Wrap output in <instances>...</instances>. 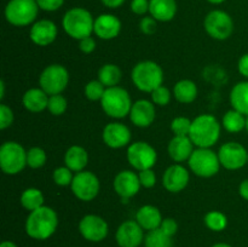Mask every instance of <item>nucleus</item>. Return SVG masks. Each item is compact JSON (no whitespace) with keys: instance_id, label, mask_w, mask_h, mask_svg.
Here are the masks:
<instances>
[{"instance_id":"nucleus-1","label":"nucleus","mask_w":248,"mask_h":247,"mask_svg":"<svg viewBox=\"0 0 248 247\" xmlns=\"http://www.w3.org/2000/svg\"><path fill=\"white\" fill-rule=\"evenodd\" d=\"M58 227V216L53 208L48 206H41L29 212L26 220V232L34 240L48 239L55 234Z\"/></svg>"},{"instance_id":"nucleus-2","label":"nucleus","mask_w":248,"mask_h":247,"mask_svg":"<svg viewBox=\"0 0 248 247\" xmlns=\"http://www.w3.org/2000/svg\"><path fill=\"white\" fill-rule=\"evenodd\" d=\"M222 125L217 118L211 114H201L196 116L191 124L189 137L198 148H211L220 137Z\"/></svg>"},{"instance_id":"nucleus-3","label":"nucleus","mask_w":248,"mask_h":247,"mask_svg":"<svg viewBox=\"0 0 248 247\" xmlns=\"http://www.w3.org/2000/svg\"><path fill=\"white\" fill-rule=\"evenodd\" d=\"M94 19L91 12L84 7H73L68 10L62 19V27L65 33L75 40L91 36L93 33Z\"/></svg>"},{"instance_id":"nucleus-4","label":"nucleus","mask_w":248,"mask_h":247,"mask_svg":"<svg viewBox=\"0 0 248 247\" xmlns=\"http://www.w3.org/2000/svg\"><path fill=\"white\" fill-rule=\"evenodd\" d=\"M133 85L142 92L152 93L164 82V70L154 61H142L131 72Z\"/></svg>"},{"instance_id":"nucleus-5","label":"nucleus","mask_w":248,"mask_h":247,"mask_svg":"<svg viewBox=\"0 0 248 247\" xmlns=\"http://www.w3.org/2000/svg\"><path fill=\"white\" fill-rule=\"evenodd\" d=\"M132 104L130 93L120 86L108 87L101 99L104 113L114 119H123L130 115Z\"/></svg>"},{"instance_id":"nucleus-6","label":"nucleus","mask_w":248,"mask_h":247,"mask_svg":"<svg viewBox=\"0 0 248 247\" xmlns=\"http://www.w3.org/2000/svg\"><path fill=\"white\" fill-rule=\"evenodd\" d=\"M27 165V150L19 143L9 140L0 147V169L5 174L15 176Z\"/></svg>"},{"instance_id":"nucleus-7","label":"nucleus","mask_w":248,"mask_h":247,"mask_svg":"<svg viewBox=\"0 0 248 247\" xmlns=\"http://www.w3.org/2000/svg\"><path fill=\"white\" fill-rule=\"evenodd\" d=\"M38 12L36 0H10L5 7V18L15 27H26L35 21Z\"/></svg>"},{"instance_id":"nucleus-8","label":"nucleus","mask_w":248,"mask_h":247,"mask_svg":"<svg viewBox=\"0 0 248 247\" xmlns=\"http://www.w3.org/2000/svg\"><path fill=\"white\" fill-rule=\"evenodd\" d=\"M188 164L191 172L202 178L216 176L222 166L218 153H215L211 148H196L189 157Z\"/></svg>"},{"instance_id":"nucleus-9","label":"nucleus","mask_w":248,"mask_h":247,"mask_svg":"<svg viewBox=\"0 0 248 247\" xmlns=\"http://www.w3.org/2000/svg\"><path fill=\"white\" fill-rule=\"evenodd\" d=\"M69 84V73L62 64H50L41 72L39 85L48 96L61 94Z\"/></svg>"},{"instance_id":"nucleus-10","label":"nucleus","mask_w":248,"mask_h":247,"mask_svg":"<svg viewBox=\"0 0 248 247\" xmlns=\"http://www.w3.org/2000/svg\"><path fill=\"white\" fill-rule=\"evenodd\" d=\"M203 27L211 38L216 40H227L234 31V21L228 12L213 10L205 17Z\"/></svg>"},{"instance_id":"nucleus-11","label":"nucleus","mask_w":248,"mask_h":247,"mask_svg":"<svg viewBox=\"0 0 248 247\" xmlns=\"http://www.w3.org/2000/svg\"><path fill=\"white\" fill-rule=\"evenodd\" d=\"M127 161L130 162L131 166L138 172L143 171V170L153 169L156 164L157 160V153L153 145L149 143L140 142L131 143L127 147Z\"/></svg>"},{"instance_id":"nucleus-12","label":"nucleus","mask_w":248,"mask_h":247,"mask_svg":"<svg viewBox=\"0 0 248 247\" xmlns=\"http://www.w3.org/2000/svg\"><path fill=\"white\" fill-rule=\"evenodd\" d=\"M73 194L81 201H92L99 193V179L93 172L81 171L74 174V178L72 182Z\"/></svg>"},{"instance_id":"nucleus-13","label":"nucleus","mask_w":248,"mask_h":247,"mask_svg":"<svg viewBox=\"0 0 248 247\" xmlns=\"http://www.w3.org/2000/svg\"><path fill=\"white\" fill-rule=\"evenodd\" d=\"M220 165L230 171L242 169L248 162V152L246 148L237 142H227L218 152Z\"/></svg>"},{"instance_id":"nucleus-14","label":"nucleus","mask_w":248,"mask_h":247,"mask_svg":"<svg viewBox=\"0 0 248 247\" xmlns=\"http://www.w3.org/2000/svg\"><path fill=\"white\" fill-rule=\"evenodd\" d=\"M79 232L85 240L91 242L103 241L109 232L108 223L97 215H86L79 223Z\"/></svg>"},{"instance_id":"nucleus-15","label":"nucleus","mask_w":248,"mask_h":247,"mask_svg":"<svg viewBox=\"0 0 248 247\" xmlns=\"http://www.w3.org/2000/svg\"><path fill=\"white\" fill-rule=\"evenodd\" d=\"M115 193L121 198L123 202H128L132 196L137 195L140 189V181L138 173L131 170H124L115 176L113 182Z\"/></svg>"},{"instance_id":"nucleus-16","label":"nucleus","mask_w":248,"mask_h":247,"mask_svg":"<svg viewBox=\"0 0 248 247\" xmlns=\"http://www.w3.org/2000/svg\"><path fill=\"white\" fill-rule=\"evenodd\" d=\"M144 239V229L136 219L121 223L115 234L116 244L120 247H140Z\"/></svg>"},{"instance_id":"nucleus-17","label":"nucleus","mask_w":248,"mask_h":247,"mask_svg":"<svg viewBox=\"0 0 248 247\" xmlns=\"http://www.w3.org/2000/svg\"><path fill=\"white\" fill-rule=\"evenodd\" d=\"M131 131L125 124L109 123L104 126L102 132V139L107 147L111 149H120L127 147L131 142Z\"/></svg>"},{"instance_id":"nucleus-18","label":"nucleus","mask_w":248,"mask_h":247,"mask_svg":"<svg viewBox=\"0 0 248 247\" xmlns=\"http://www.w3.org/2000/svg\"><path fill=\"white\" fill-rule=\"evenodd\" d=\"M190 181L189 171L181 164H174L165 171L162 176V185L170 193H179L184 190Z\"/></svg>"},{"instance_id":"nucleus-19","label":"nucleus","mask_w":248,"mask_h":247,"mask_svg":"<svg viewBox=\"0 0 248 247\" xmlns=\"http://www.w3.org/2000/svg\"><path fill=\"white\" fill-rule=\"evenodd\" d=\"M155 104L148 99H138L131 107L130 120L137 127H149L155 120Z\"/></svg>"},{"instance_id":"nucleus-20","label":"nucleus","mask_w":248,"mask_h":247,"mask_svg":"<svg viewBox=\"0 0 248 247\" xmlns=\"http://www.w3.org/2000/svg\"><path fill=\"white\" fill-rule=\"evenodd\" d=\"M58 34L57 26L50 19H40L34 22L29 31V38L35 45L48 46L56 40Z\"/></svg>"},{"instance_id":"nucleus-21","label":"nucleus","mask_w":248,"mask_h":247,"mask_svg":"<svg viewBox=\"0 0 248 247\" xmlns=\"http://www.w3.org/2000/svg\"><path fill=\"white\" fill-rule=\"evenodd\" d=\"M121 31V21L111 14L99 15L94 19L93 33L102 40L115 39Z\"/></svg>"},{"instance_id":"nucleus-22","label":"nucleus","mask_w":248,"mask_h":247,"mask_svg":"<svg viewBox=\"0 0 248 247\" xmlns=\"http://www.w3.org/2000/svg\"><path fill=\"white\" fill-rule=\"evenodd\" d=\"M169 155L173 161L183 162L189 160L194 149V143L189 136H173L169 143Z\"/></svg>"},{"instance_id":"nucleus-23","label":"nucleus","mask_w":248,"mask_h":247,"mask_svg":"<svg viewBox=\"0 0 248 247\" xmlns=\"http://www.w3.org/2000/svg\"><path fill=\"white\" fill-rule=\"evenodd\" d=\"M48 94L39 87H33L24 92L22 97V103L23 107L28 111L31 113H41L43 110L47 109L48 104Z\"/></svg>"},{"instance_id":"nucleus-24","label":"nucleus","mask_w":248,"mask_h":247,"mask_svg":"<svg viewBox=\"0 0 248 247\" xmlns=\"http://www.w3.org/2000/svg\"><path fill=\"white\" fill-rule=\"evenodd\" d=\"M161 212L157 207L153 205H144L137 211L136 213V220L138 224L147 232L155 230L160 228L162 222Z\"/></svg>"},{"instance_id":"nucleus-25","label":"nucleus","mask_w":248,"mask_h":247,"mask_svg":"<svg viewBox=\"0 0 248 247\" xmlns=\"http://www.w3.org/2000/svg\"><path fill=\"white\" fill-rule=\"evenodd\" d=\"M149 14L157 22H170L177 14L176 0H150Z\"/></svg>"},{"instance_id":"nucleus-26","label":"nucleus","mask_w":248,"mask_h":247,"mask_svg":"<svg viewBox=\"0 0 248 247\" xmlns=\"http://www.w3.org/2000/svg\"><path fill=\"white\" fill-rule=\"evenodd\" d=\"M89 164V153L80 145H72L64 154V165L73 172L84 171Z\"/></svg>"},{"instance_id":"nucleus-27","label":"nucleus","mask_w":248,"mask_h":247,"mask_svg":"<svg viewBox=\"0 0 248 247\" xmlns=\"http://www.w3.org/2000/svg\"><path fill=\"white\" fill-rule=\"evenodd\" d=\"M230 104L232 109L248 115V81H240L230 92Z\"/></svg>"},{"instance_id":"nucleus-28","label":"nucleus","mask_w":248,"mask_h":247,"mask_svg":"<svg viewBox=\"0 0 248 247\" xmlns=\"http://www.w3.org/2000/svg\"><path fill=\"white\" fill-rule=\"evenodd\" d=\"M198 86L193 80L183 79L179 80L173 87L174 98L183 104L193 103L198 97Z\"/></svg>"},{"instance_id":"nucleus-29","label":"nucleus","mask_w":248,"mask_h":247,"mask_svg":"<svg viewBox=\"0 0 248 247\" xmlns=\"http://www.w3.org/2000/svg\"><path fill=\"white\" fill-rule=\"evenodd\" d=\"M123 77V72L120 68L113 63H107L102 65L98 70V80L108 89V87L118 86Z\"/></svg>"},{"instance_id":"nucleus-30","label":"nucleus","mask_w":248,"mask_h":247,"mask_svg":"<svg viewBox=\"0 0 248 247\" xmlns=\"http://www.w3.org/2000/svg\"><path fill=\"white\" fill-rule=\"evenodd\" d=\"M222 125L224 130L230 133L241 132L246 128V115L235 109H230L223 116Z\"/></svg>"},{"instance_id":"nucleus-31","label":"nucleus","mask_w":248,"mask_h":247,"mask_svg":"<svg viewBox=\"0 0 248 247\" xmlns=\"http://www.w3.org/2000/svg\"><path fill=\"white\" fill-rule=\"evenodd\" d=\"M19 202H21L22 207L26 208L29 212H31V211L44 206V195L40 189L27 188L21 194Z\"/></svg>"},{"instance_id":"nucleus-32","label":"nucleus","mask_w":248,"mask_h":247,"mask_svg":"<svg viewBox=\"0 0 248 247\" xmlns=\"http://www.w3.org/2000/svg\"><path fill=\"white\" fill-rule=\"evenodd\" d=\"M145 247H173L172 236L165 234L160 228L155 230H150L145 235L144 239Z\"/></svg>"},{"instance_id":"nucleus-33","label":"nucleus","mask_w":248,"mask_h":247,"mask_svg":"<svg viewBox=\"0 0 248 247\" xmlns=\"http://www.w3.org/2000/svg\"><path fill=\"white\" fill-rule=\"evenodd\" d=\"M205 225L212 232H222L227 228L228 218L220 211H210L203 218Z\"/></svg>"},{"instance_id":"nucleus-34","label":"nucleus","mask_w":248,"mask_h":247,"mask_svg":"<svg viewBox=\"0 0 248 247\" xmlns=\"http://www.w3.org/2000/svg\"><path fill=\"white\" fill-rule=\"evenodd\" d=\"M47 161L46 152L40 147H33L27 152V165L31 169H41Z\"/></svg>"},{"instance_id":"nucleus-35","label":"nucleus","mask_w":248,"mask_h":247,"mask_svg":"<svg viewBox=\"0 0 248 247\" xmlns=\"http://www.w3.org/2000/svg\"><path fill=\"white\" fill-rule=\"evenodd\" d=\"M106 90L107 87L98 79L91 80V81L85 85L84 93L85 97L90 101H101Z\"/></svg>"},{"instance_id":"nucleus-36","label":"nucleus","mask_w":248,"mask_h":247,"mask_svg":"<svg viewBox=\"0 0 248 247\" xmlns=\"http://www.w3.org/2000/svg\"><path fill=\"white\" fill-rule=\"evenodd\" d=\"M67 108L68 102L64 96H62V94H52V96H50V98H48L47 110L50 111L52 115H63V114L65 113V110H67Z\"/></svg>"},{"instance_id":"nucleus-37","label":"nucleus","mask_w":248,"mask_h":247,"mask_svg":"<svg viewBox=\"0 0 248 247\" xmlns=\"http://www.w3.org/2000/svg\"><path fill=\"white\" fill-rule=\"evenodd\" d=\"M193 120L186 116H177L171 121V131L174 136H189Z\"/></svg>"},{"instance_id":"nucleus-38","label":"nucleus","mask_w":248,"mask_h":247,"mask_svg":"<svg viewBox=\"0 0 248 247\" xmlns=\"http://www.w3.org/2000/svg\"><path fill=\"white\" fill-rule=\"evenodd\" d=\"M52 178H53V182H55L57 185L68 186V185H72L74 174H73L72 170L68 169L67 166H62V167H57V169L53 171Z\"/></svg>"},{"instance_id":"nucleus-39","label":"nucleus","mask_w":248,"mask_h":247,"mask_svg":"<svg viewBox=\"0 0 248 247\" xmlns=\"http://www.w3.org/2000/svg\"><path fill=\"white\" fill-rule=\"evenodd\" d=\"M152 96V102L155 104V106H159V107H165L171 102V92L167 87H165L164 85L160 87H157L156 90L150 93Z\"/></svg>"},{"instance_id":"nucleus-40","label":"nucleus","mask_w":248,"mask_h":247,"mask_svg":"<svg viewBox=\"0 0 248 247\" xmlns=\"http://www.w3.org/2000/svg\"><path fill=\"white\" fill-rule=\"evenodd\" d=\"M14 111L6 104H0V128L6 130L14 123Z\"/></svg>"},{"instance_id":"nucleus-41","label":"nucleus","mask_w":248,"mask_h":247,"mask_svg":"<svg viewBox=\"0 0 248 247\" xmlns=\"http://www.w3.org/2000/svg\"><path fill=\"white\" fill-rule=\"evenodd\" d=\"M138 177H140V185H142L143 188L150 189L156 184V174L153 171V169L140 171L138 172Z\"/></svg>"},{"instance_id":"nucleus-42","label":"nucleus","mask_w":248,"mask_h":247,"mask_svg":"<svg viewBox=\"0 0 248 247\" xmlns=\"http://www.w3.org/2000/svg\"><path fill=\"white\" fill-rule=\"evenodd\" d=\"M156 28L157 21L155 18H153L152 16H145L140 19V29L145 35H153L156 31Z\"/></svg>"},{"instance_id":"nucleus-43","label":"nucleus","mask_w":248,"mask_h":247,"mask_svg":"<svg viewBox=\"0 0 248 247\" xmlns=\"http://www.w3.org/2000/svg\"><path fill=\"white\" fill-rule=\"evenodd\" d=\"M36 2L39 5V9L47 12H53L62 7L64 0H36Z\"/></svg>"},{"instance_id":"nucleus-44","label":"nucleus","mask_w":248,"mask_h":247,"mask_svg":"<svg viewBox=\"0 0 248 247\" xmlns=\"http://www.w3.org/2000/svg\"><path fill=\"white\" fill-rule=\"evenodd\" d=\"M150 0H132L131 1V11L135 15H145L149 12Z\"/></svg>"},{"instance_id":"nucleus-45","label":"nucleus","mask_w":248,"mask_h":247,"mask_svg":"<svg viewBox=\"0 0 248 247\" xmlns=\"http://www.w3.org/2000/svg\"><path fill=\"white\" fill-rule=\"evenodd\" d=\"M160 229L165 234L170 235V236H173L177 232V230H178V224H177V222L173 218H164L161 222V225H160Z\"/></svg>"},{"instance_id":"nucleus-46","label":"nucleus","mask_w":248,"mask_h":247,"mask_svg":"<svg viewBox=\"0 0 248 247\" xmlns=\"http://www.w3.org/2000/svg\"><path fill=\"white\" fill-rule=\"evenodd\" d=\"M96 40H94L92 36H87V38H84L81 39V40H79V48L81 52L86 53V55H89V53H92L94 50H96Z\"/></svg>"},{"instance_id":"nucleus-47","label":"nucleus","mask_w":248,"mask_h":247,"mask_svg":"<svg viewBox=\"0 0 248 247\" xmlns=\"http://www.w3.org/2000/svg\"><path fill=\"white\" fill-rule=\"evenodd\" d=\"M237 69H239V73L242 77L248 79V53H245V55L240 58L239 63H237Z\"/></svg>"},{"instance_id":"nucleus-48","label":"nucleus","mask_w":248,"mask_h":247,"mask_svg":"<svg viewBox=\"0 0 248 247\" xmlns=\"http://www.w3.org/2000/svg\"><path fill=\"white\" fill-rule=\"evenodd\" d=\"M101 1L104 6L109 7V9H118L125 2V0H101Z\"/></svg>"},{"instance_id":"nucleus-49","label":"nucleus","mask_w":248,"mask_h":247,"mask_svg":"<svg viewBox=\"0 0 248 247\" xmlns=\"http://www.w3.org/2000/svg\"><path fill=\"white\" fill-rule=\"evenodd\" d=\"M239 194L242 199L248 201V178L241 182L239 186Z\"/></svg>"},{"instance_id":"nucleus-50","label":"nucleus","mask_w":248,"mask_h":247,"mask_svg":"<svg viewBox=\"0 0 248 247\" xmlns=\"http://www.w3.org/2000/svg\"><path fill=\"white\" fill-rule=\"evenodd\" d=\"M0 247H17V245L14 244L12 241H2Z\"/></svg>"},{"instance_id":"nucleus-51","label":"nucleus","mask_w":248,"mask_h":247,"mask_svg":"<svg viewBox=\"0 0 248 247\" xmlns=\"http://www.w3.org/2000/svg\"><path fill=\"white\" fill-rule=\"evenodd\" d=\"M212 247H232L229 244H225V242H218V244H215Z\"/></svg>"},{"instance_id":"nucleus-52","label":"nucleus","mask_w":248,"mask_h":247,"mask_svg":"<svg viewBox=\"0 0 248 247\" xmlns=\"http://www.w3.org/2000/svg\"><path fill=\"white\" fill-rule=\"evenodd\" d=\"M0 87H1V93H0V98H4V96H5V84H4V81H1L0 82Z\"/></svg>"},{"instance_id":"nucleus-53","label":"nucleus","mask_w":248,"mask_h":247,"mask_svg":"<svg viewBox=\"0 0 248 247\" xmlns=\"http://www.w3.org/2000/svg\"><path fill=\"white\" fill-rule=\"evenodd\" d=\"M208 2H211V4H213V5H219V4H222V2H224L225 0H207Z\"/></svg>"},{"instance_id":"nucleus-54","label":"nucleus","mask_w":248,"mask_h":247,"mask_svg":"<svg viewBox=\"0 0 248 247\" xmlns=\"http://www.w3.org/2000/svg\"><path fill=\"white\" fill-rule=\"evenodd\" d=\"M246 130H247V132H248V115L246 116Z\"/></svg>"}]
</instances>
